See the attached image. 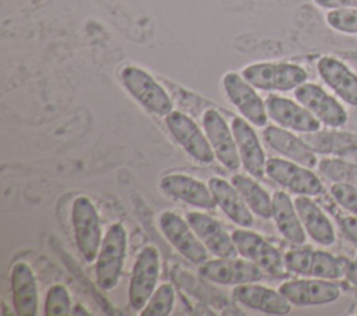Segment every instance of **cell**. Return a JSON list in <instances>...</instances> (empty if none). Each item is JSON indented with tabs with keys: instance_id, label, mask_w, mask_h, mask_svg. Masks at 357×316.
<instances>
[{
	"instance_id": "cell-13",
	"label": "cell",
	"mask_w": 357,
	"mask_h": 316,
	"mask_svg": "<svg viewBox=\"0 0 357 316\" xmlns=\"http://www.w3.org/2000/svg\"><path fill=\"white\" fill-rule=\"evenodd\" d=\"M160 273L159 252L153 245H146L138 253L130 284H128V302L135 310H141L148 299L156 290Z\"/></svg>"
},
{
	"instance_id": "cell-17",
	"label": "cell",
	"mask_w": 357,
	"mask_h": 316,
	"mask_svg": "<svg viewBox=\"0 0 357 316\" xmlns=\"http://www.w3.org/2000/svg\"><path fill=\"white\" fill-rule=\"evenodd\" d=\"M231 297L240 305L266 315L283 316L293 309V303L279 290L276 291L257 283L234 285Z\"/></svg>"
},
{
	"instance_id": "cell-4",
	"label": "cell",
	"mask_w": 357,
	"mask_h": 316,
	"mask_svg": "<svg viewBox=\"0 0 357 316\" xmlns=\"http://www.w3.org/2000/svg\"><path fill=\"white\" fill-rule=\"evenodd\" d=\"M284 264L290 273L304 277L337 280L344 277L349 260L325 251L290 249L284 255Z\"/></svg>"
},
{
	"instance_id": "cell-8",
	"label": "cell",
	"mask_w": 357,
	"mask_h": 316,
	"mask_svg": "<svg viewBox=\"0 0 357 316\" xmlns=\"http://www.w3.org/2000/svg\"><path fill=\"white\" fill-rule=\"evenodd\" d=\"M158 224L169 244L188 262L199 266L208 260L209 251L198 238L187 219H183L174 212L165 210L159 214Z\"/></svg>"
},
{
	"instance_id": "cell-1",
	"label": "cell",
	"mask_w": 357,
	"mask_h": 316,
	"mask_svg": "<svg viewBox=\"0 0 357 316\" xmlns=\"http://www.w3.org/2000/svg\"><path fill=\"white\" fill-rule=\"evenodd\" d=\"M241 75L255 88L265 92H290L307 82V71L293 63L259 61L241 70Z\"/></svg>"
},
{
	"instance_id": "cell-5",
	"label": "cell",
	"mask_w": 357,
	"mask_h": 316,
	"mask_svg": "<svg viewBox=\"0 0 357 316\" xmlns=\"http://www.w3.org/2000/svg\"><path fill=\"white\" fill-rule=\"evenodd\" d=\"M71 224L74 239L86 263L96 260L102 244V226L98 210L88 196H78L71 207Z\"/></svg>"
},
{
	"instance_id": "cell-34",
	"label": "cell",
	"mask_w": 357,
	"mask_h": 316,
	"mask_svg": "<svg viewBox=\"0 0 357 316\" xmlns=\"http://www.w3.org/2000/svg\"><path fill=\"white\" fill-rule=\"evenodd\" d=\"M339 223L344 235L357 245V216H344L340 219Z\"/></svg>"
},
{
	"instance_id": "cell-26",
	"label": "cell",
	"mask_w": 357,
	"mask_h": 316,
	"mask_svg": "<svg viewBox=\"0 0 357 316\" xmlns=\"http://www.w3.org/2000/svg\"><path fill=\"white\" fill-rule=\"evenodd\" d=\"M272 219L278 231L293 245H303L307 241L294 200L284 191H276L272 195Z\"/></svg>"
},
{
	"instance_id": "cell-31",
	"label": "cell",
	"mask_w": 357,
	"mask_h": 316,
	"mask_svg": "<svg viewBox=\"0 0 357 316\" xmlns=\"http://www.w3.org/2000/svg\"><path fill=\"white\" fill-rule=\"evenodd\" d=\"M71 313V297L67 288L61 284L52 285L47 290L45 299L46 316H66Z\"/></svg>"
},
{
	"instance_id": "cell-15",
	"label": "cell",
	"mask_w": 357,
	"mask_h": 316,
	"mask_svg": "<svg viewBox=\"0 0 357 316\" xmlns=\"http://www.w3.org/2000/svg\"><path fill=\"white\" fill-rule=\"evenodd\" d=\"M279 291L297 306H315L335 302L340 297V287L333 280L305 277L287 280Z\"/></svg>"
},
{
	"instance_id": "cell-32",
	"label": "cell",
	"mask_w": 357,
	"mask_h": 316,
	"mask_svg": "<svg viewBox=\"0 0 357 316\" xmlns=\"http://www.w3.org/2000/svg\"><path fill=\"white\" fill-rule=\"evenodd\" d=\"M325 19L332 29L340 33L357 35V8L329 10Z\"/></svg>"
},
{
	"instance_id": "cell-20",
	"label": "cell",
	"mask_w": 357,
	"mask_h": 316,
	"mask_svg": "<svg viewBox=\"0 0 357 316\" xmlns=\"http://www.w3.org/2000/svg\"><path fill=\"white\" fill-rule=\"evenodd\" d=\"M230 127L236 139L241 166L252 177H265V167L268 159L258 139V135L252 128V124L243 117H234Z\"/></svg>"
},
{
	"instance_id": "cell-6",
	"label": "cell",
	"mask_w": 357,
	"mask_h": 316,
	"mask_svg": "<svg viewBox=\"0 0 357 316\" xmlns=\"http://www.w3.org/2000/svg\"><path fill=\"white\" fill-rule=\"evenodd\" d=\"M165 124L183 150L201 164L212 163L216 156L201 127L185 113L173 110L165 117Z\"/></svg>"
},
{
	"instance_id": "cell-12",
	"label": "cell",
	"mask_w": 357,
	"mask_h": 316,
	"mask_svg": "<svg viewBox=\"0 0 357 316\" xmlns=\"http://www.w3.org/2000/svg\"><path fill=\"white\" fill-rule=\"evenodd\" d=\"M294 99L301 103L317 120L331 128H342L346 125L349 116L343 104L322 86L304 82L294 90Z\"/></svg>"
},
{
	"instance_id": "cell-30",
	"label": "cell",
	"mask_w": 357,
	"mask_h": 316,
	"mask_svg": "<svg viewBox=\"0 0 357 316\" xmlns=\"http://www.w3.org/2000/svg\"><path fill=\"white\" fill-rule=\"evenodd\" d=\"M176 292L172 284H160L145 306L139 310L141 316H167L174 308Z\"/></svg>"
},
{
	"instance_id": "cell-24",
	"label": "cell",
	"mask_w": 357,
	"mask_h": 316,
	"mask_svg": "<svg viewBox=\"0 0 357 316\" xmlns=\"http://www.w3.org/2000/svg\"><path fill=\"white\" fill-rule=\"evenodd\" d=\"M11 298L17 316L38 315V285L32 269L17 262L11 269Z\"/></svg>"
},
{
	"instance_id": "cell-27",
	"label": "cell",
	"mask_w": 357,
	"mask_h": 316,
	"mask_svg": "<svg viewBox=\"0 0 357 316\" xmlns=\"http://www.w3.org/2000/svg\"><path fill=\"white\" fill-rule=\"evenodd\" d=\"M230 182L240 192L254 214L262 219L272 217V196L252 178V175L234 174L230 178Z\"/></svg>"
},
{
	"instance_id": "cell-28",
	"label": "cell",
	"mask_w": 357,
	"mask_h": 316,
	"mask_svg": "<svg viewBox=\"0 0 357 316\" xmlns=\"http://www.w3.org/2000/svg\"><path fill=\"white\" fill-rule=\"evenodd\" d=\"M304 142L315 152L322 155L339 156L344 149L357 143V138L343 131H322L305 132L300 135Z\"/></svg>"
},
{
	"instance_id": "cell-19",
	"label": "cell",
	"mask_w": 357,
	"mask_h": 316,
	"mask_svg": "<svg viewBox=\"0 0 357 316\" xmlns=\"http://www.w3.org/2000/svg\"><path fill=\"white\" fill-rule=\"evenodd\" d=\"M264 142L282 155L284 159L296 161L308 168L318 166L317 153L304 142L301 136H297L290 129L279 125H265L262 129Z\"/></svg>"
},
{
	"instance_id": "cell-14",
	"label": "cell",
	"mask_w": 357,
	"mask_h": 316,
	"mask_svg": "<svg viewBox=\"0 0 357 316\" xmlns=\"http://www.w3.org/2000/svg\"><path fill=\"white\" fill-rule=\"evenodd\" d=\"M202 128L219 163L230 171L237 170L241 160L236 139L231 127L227 125L222 114L215 109H206L202 113Z\"/></svg>"
},
{
	"instance_id": "cell-16",
	"label": "cell",
	"mask_w": 357,
	"mask_h": 316,
	"mask_svg": "<svg viewBox=\"0 0 357 316\" xmlns=\"http://www.w3.org/2000/svg\"><path fill=\"white\" fill-rule=\"evenodd\" d=\"M265 106L269 118L286 129L305 134L315 132L322 127V123L297 100L272 93L265 99Z\"/></svg>"
},
{
	"instance_id": "cell-21",
	"label": "cell",
	"mask_w": 357,
	"mask_h": 316,
	"mask_svg": "<svg viewBox=\"0 0 357 316\" xmlns=\"http://www.w3.org/2000/svg\"><path fill=\"white\" fill-rule=\"evenodd\" d=\"M185 219L212 255L218 258H233L238 255L231 234H227L218 220L201 212H188Z\"/></svg>"
},
{
	"instance_id": "cell-38",
	"label": "cell",
	"mask_w": 357,
	"mask_h": 316,
	"mask_svg": "<svg viewBox=\"0 0 357 316\" xmlns=\"http://www.w3.org/2000/svg\"><path fill=\"white\" fill-rule=\"evenodd\" d=\"M71 315H88V312L84 310V308L81 305H75L74 309L71 310Z\"/></svg>"
},
{
	"instance_id": "cell-22",
	"label": "cell",
	"mask_w": 357,
	"mask_h": 316,
	"mask_svg": "<svg viewBox=\"0 0 357 316\" xmlns=\"http://www.w3.org/2000/svg\"><path fill=\"white\" fill-rule=\"evenodd\" d=\"M317 71L324 84L344 103L357 107V74L343 61L324 56L317 63Z\"/></svg>"
},
{
	"instance_id": "cell-10",
	"label": "cell",
	"mask_w": 357,
	"mask_h": 316,
	"mask_svg": "<svg viewBox=\"0 0 357 316\" xmlns=\"http://www.w3.org/2000/svg\"><path fill=\"white\" fill-rule=\"evenodd\" d=\"M198 274L215 284L240 285L258 283L264 278L265 271L254 262L245 258H215L205 260L198 266Z\"/></svg>"
},
{
	"instance_id": "cell-33",
	"label": "cell",
	"mask_w": 357,
	"mask_h": 316,
	"mask_svg": "<svg viewBox=\"0 0 357 316\" xmlns=\"http://www.w3.org/2000/svg\"><path fill=\"white\" fill-rule=\"evenodd\" d=\"M331 195L335 202L347 210L350 214L357 216V187L347 184H332Z\"/></svg>"
},
{
	"instance_id": "cell-23",
	"label": "cell",
	"mask_w": 357,
	"mask_h": 316,
	"mask_svg": "<svg viewBox=\"0 0 357 316\" xmlns=\"http://www.w3.org/2000/svg\"><path fill=\"white\" fill-rule=\"evenodd\" d=\"M211 192L215 198L216 206L226 214V217L243 228L254 226V213L236 189V187L218 177H212L208 181Z\"/></svg>"
},
{
	"instance_id": "cell-18",
	"label": "cell",
	"mask_w": 357,
	"mask_h": 316,
	"mask_svg": "<svg viewBox=\"0 0 357 316\" xmlns=\"http://www.w3.org/2000/svg\"><path fill=\"white\" fill-rule=\"evenodd\" d=\"M159 187L162 192L176 200H181L198 209H215L216 202L208 184L181 173L165 175Z\"/></svg>"
},
{
	"instance_id": "cell-37",
	"label": "cell",
	"mask_w": 357,
	"mask_h": 316,
	"mask_svg": "<svg viewBox=\"0 0 357 316\" xmlns=\"http://www.w3.org/2000/svg\"><path fill=\"white\" fill-rule=\"evenodd\" d=\"M339 157H343V159H346V160H350V161L357 163V143H354V145L349 146L347 149H344V150L339 155Z\"/></svg>"
},
{
	"instance_id": "cell-36",
	"label": "cell",
	"mask_w": 357,
	"mask_h": 316,
	"mask_svg": "<svg viewBox=\"0 0 357 316\" xmlns=\"http://www.w3.org/2000/svg\"><path fill=\"white\" fill-rule=\"evenodd\" d=\"M344 277L357 288V260H356V262L349 260V264H347Z\"/></svg>"
},
{
	"instance_id": "cell-9",
	"label": "cell",
	"mask_w": 357,
	"mask_h": 316,
	"mask_svg": "<svg viewBox=\"0 0 357 316\" xmlns=\"http://www.w3.org/2000/svg\"><path fill=\"white\" fill-rule=\"evenodd\" d=\"M231 238L240 256L254 262L273 277L287 276L289 270L284 264L283 255L259 234L241 227L231 232Z\"/></svg>"
},
{
	"instance_id": "cell-7",
	"label": "cell",
	"mask_w": 357,
	"mask_h": 316,
	"mask_svg": "<svg viewBox=\"0 0 357 316\" xmlns=\"http://www.w3.org/2000/svg\"><path fill=\"white\" fill-rule=\"evenodd\" d=\"M222 86L226 97L237 109L243 118L254 127H265L268 124V111L265 100L258 95L257 89L238 72L229 71L222 78Z\"/></svg>"
},
{
	"instance_id": "cell-11",
	"label": "cell",
	"mask_w": 357,
	"mask_h": 316,
	"mask_svg": "<svg viewBox=\"0 0 357 316\" xmlns=\"http://www.w3.org/2000/svg\"><path fill=\"white\" fill-rule=\"evenodd\" d=\"M265 174L296 195L317 196L324 191V184L312 168L287 159L269 157L266 160Z\"/></svg>"
},
{
	"instance_id": "cell-3",
	"label": "cell",
	"mask_w": 357,
	"mask_h": 316,
	"mask_svg": "<svg viewBox=\"0 0 357 316\" xmlns=\"http://www.w3.org/2000/svg\"><path fill=\"white\" fill-rule=\"evenodd\" d=\"M127 252V231L121 223H114L106 231L96 260L95 276L100 290H113L121 276Z\"/></svg>"
},
{
	"instance_id": "cell-29",
	"label": "cell",
	"mask_w": 357,
	"mask_h": 316,
	"mask_svg": "<svg viewBox=\"0 0 357 316\" xmlns=\"http://www.w3.org/2000/svg\"><path fill=\"white\" fill-rule=\"evenodd\" d=\"M321 175L332 184H347L357 187V163L343 157H324L317 166Z\"/></svg>"
},
{
	"instance_id": "cell-25",
	"label": "cell",
	"mask_w": 357,
	"mask_h": 316,
	"mask_svg": "<svg viewBox=\"0 0 357 316\" xmlns=\"http://www.w3.org/2000/svg\"><path fill=\"white\" fill-rule=\"evenodd\" d=\"M296 209L304 226L307 235L319 245L329 246L336 241L333 224L325 212L307 195H297L294 199Z\"/></svg>"
},
{
	"instance_id": "cell-2",
	"label": "cell",
	"mask_w": 357,
	"mask_h": 316,
	"mask_svg": "<svg viewBox=\"0 0 357 316\" xmlns=\"http://www.w3.org/2000/svg\"><path fill=\"white\" fill-rule=\"evenodd\" d=\"M120 81L130 96L146 111L165 118L174 110L167 90L148 71L137 65H126L120 71Z\"/></svg>"
},
{
	"instance_id": "cell-35",
	"label": "cell",
	"mask_w": 357,
	"mask_h": 316,
	"mask_svg": "<svg viewBox=\"0 0 357 316\" xmlns=\"http://www.w3.org/2000/svg\"><path fill=\"white\" fill-rule=\"evenodd\" d=\"M314 3L326 10L337 8H357V0H314Z\"/></svg>"
}]
</instances>
